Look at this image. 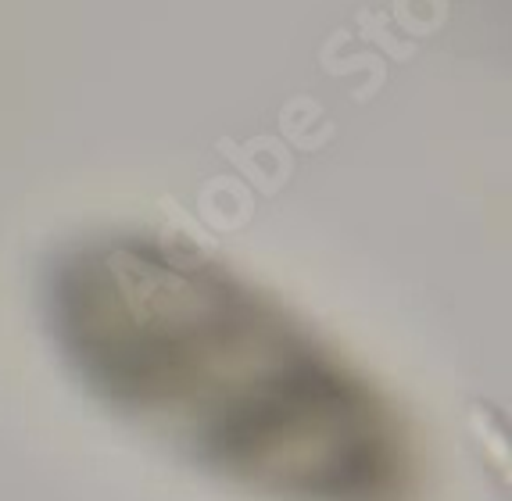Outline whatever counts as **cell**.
Returning <instances> with one entry per match:
<instances>
[{"mask_svg":"<svg viewBox=\"0 0 512 501\" xmlns=\"http://www.w3.org/2000/svg\"><path fill=\"white\" fill-rule=\"evenodd\" d=\"M94 387L190 455L291 501H405L402 426L348 369L248 290L151 247H108L58 287Z\"/></svg>","mask_w":512,"mask_h":501,"instance_id":"6da1fadb","label":"cell"}]
</instances>
